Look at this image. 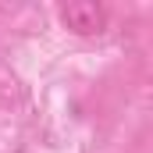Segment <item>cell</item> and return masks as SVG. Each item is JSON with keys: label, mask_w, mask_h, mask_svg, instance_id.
<instances>
[{"label": "cell", "mask_w": 153, "mask_h": 153, "mask_svg": "<svg viewBox=\"0 0 153 153\" xmlns=\"http://www.w3.org/2000/svg\"><path fill=\"white\" fill-rule=\"evenodd\" d=\"M57 18L71 36H82V39L100 36L107 29V7L96 4V0H71V4H64L57 11Z\"/></svg>", "instance_id": "obj_1"}]
</instances>
